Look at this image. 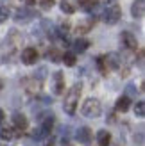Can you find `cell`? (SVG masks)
<instances>
[{
    "mask_svg": "<svg viewBox=\"0 0 145 146\" xmlns=\"http://www.w3.org/2000/svg\"><path fill=\"white\" fill-rule=\"evenodd\" d=\"M61 11H63V13H66V14H74L75 7L72 5L70 2H66V0H63V2H61Z\"/></svg>",
    "mask_w": 145,
    "mask_h": 146,
    "instance_id": "cell-21",
    "label": "cell"
},
{
    "mask_svg": "<svg viewBox=\"0 0 145 146\" xmlns=\"http://www.w3.org/2000/svg\"><path fill=\"white\" fill-rule=\"evenodd\" d=\"M54 128V116H48V118H45V121H43V125L40 128V135L45 137L50 134V130Z\"/></svg>",
    "mask_w": 145,
    "mask_h": 146,
    "instance_id": "cell-11",
    "label": "cell"
},
{
    "mask_svg": "<svg viewBox=\"0 0 145 146\" xmlns=\"http://www.w3.org/2000/svg\"><path fill=\"white\" fill-rule=\"evenodd\" d=\"M97 62H99V70L102 71V73H106L107 70H106V61H104V57H99V59H97Z\"/></svg>",
    "mask_w": 145,
    "mask_h": 146,
    "instance_id": "cell-25",
    "label": "cell"
},
{
    "mask_svg": "<svg viewBox=\"0 0 145 146\" xmlns=\"http://www.w3.org/2000/svg\"><path fill=\"white\" fill-rule=\"evenodd\" d=\"M81 91H83V86L81 84H74L72 86V89L66 93V96H64V112L66 114H75L77 111V104H79V96H81Z\"/></svg>",
    "mask_w": 145,
    "mask_h": 146,
    "instance_id": "cell-1",
    "label": "cell"
},
{
    "mask_svg": "<svg viewBox=\"0 0 145 146\" xmlns=\"http://www.w3.org/2000/svg\"><path fill=\"white\" fill-rule=\"evenodd\" d=\"M0 137H2L4 141H11L13 137H14L13 128H9V127H4V128H0Z\"/></svg>",
    "mask_w": 145,
    "mask_h": 146,
    "instance_id": "cell-18",
    "label": "cell"
},
{
    "mask_svg": "<svg viewBox=\"0 0 145 146\" xmlns=\"http://www.w3.org/2000/svg\"><path fill=\"white\" fill-rule=\"evenodd\" d=\"M99 4V0H79V5L83 7L84 11H90V9H93Z\"/></svg>",
    "mask_w": 145,
    "mask_h": 146,
    "instance_id": "cell-19",
    "label": "cell"
},
{
    "mask_svg": "<svg viewBox=\"0 0 145 146\" xmlns=\"http://www.w3.org/2000/svg\"><path fill=\"white\" fill-rule=\"evenodd\" d=\"M56 4V0H40V5L43 7V9H50Z\"/></svg>",
    "mask_w": 145,
    "mask_h": 146,
    "instance_id": "cell-24",
    "label": "cell"
},
{
    "mask_svg": "<svg viewBox=\"0 0 145 146\" xmlns=\"http://www.w3.org/2000/svg\"><path fill=\"white\" fill-rule=\"evenodd\" d=\"M13 125H14V128H16V130L23 132V130L29 127V121H27V118L21 112H14L13 114Z\"/></svg>",
    "mask_w": 145,
    "mask_h": 146,
    "instance_id": "cell-6",
    "label": "cell"
},
{
    "mask_svg": "<svg viewBox=\"0 0 145 146\" xmlns=\"http://www.w3.org/2000/svg\"><path fill=\"white\" fill-rule=\"evenodd\" d=\"M134 114L138 116V118H143L145 116V104L143 102H138V104L134 105Z\"/></svg>",
    "mask_w": 145,
    "mask_h": 146,
    "instance_id": "cell-22",
    "label": "cell"
},
{
    "mask_svg": "<svg viewBox=\"0 0 145 146\" xmlns=\"http://www.w3.org/2000/svg\"><path fill=\"white\" fill-rule=\"evenodd\" d=\"M120 41L127 50H136V38L131 32H122L120 34Z\"/></svg>",
    "mask_w": 145,
    "mask_h": 146,
    "instance_id": "cell-7",
    "label": "cell"
},
{
    "mask_svg": "<svg viewBox=\"0 0 145 146\" xmlns=\"http://www.w3.org/2000/svg\"><path fill=\"white\" fill-rule=\"evenodd\" d=\"M38 50L32 48V46H27L25 50H21V61H23V64H34L36 61H38Z\"/></svg>",
    "mask_w": 145,
    "mask_h": 146,
    "instance_id": "cell-5",
    "label": "cell"
},
{
    "mask_svg": "<svg viewBox=\"0 0 145 146\" xmlns=\"http://www.w3.org/2000/svg\"><path fill=\"white\" fill-rule=\"evenodd\" d=\"M93 25V21H83V23H79L77 25V34H84V32H88L90 29Z\"/></svg>",
    "mask_w": 145,
    "mask_h": 146,
    "instance_id": "cell-20",
    "label": "cell"
},
{
    "mask_svg": "<svg viewBox=\"0 0 145 146\" xmlns=\"http://www.w3.org/2000/svg\"><path fill=\"white\" fill-rule=\"evenodd\" d=\"M97 143H99V146H109V143H111V134L107 132V130H99Z\"/></svg>",
    "mask_w": 145,
    "mask_h": 146,
    "instance_id": "cell-12",
    "label": "cell"
},
{
    "mask_svg": "<svg viewBox=\"0 0 145 146\" xmlns=\"http://www.w3.org/2000/svg\"><path fill=\"white\" fill-rule=\"evenodd\" d=\"M127 93H129V94H134V87L129 86V87H127Z\"/></svg>",
    "mask_w": 145,
    "mask_h": 146,
    "instance_id": "cell-27",
    "label": "cell"
},
{
    "mask_svg": "<svg viewBox=\"0 0 145 146\" xmlns=\"http://www.w3.org/2000/svg\"><path fill=\"white\" fill-rule=\"evenodd\" d=\"M47 59L54 61V62L61 61V52H59L57 48H48V52H47Z\"/></svg>",
    "mask_w": 145,
    "mask_h": 146,
    "instance_id": "cell-16",
    "label": "cell"
},
{
    "mask_svg": "<svg viewBox=\"0 0 145 146\" xmlns=\"http://www.w3.org/2000/svg\"><path fill=\"white\" fill-rule=\"evenodd\" d=\"M2 87H4V82H2V80H0V91H2Z\"/></svg>",
    "mask_w": 145,
    "mask_h": 146,
    "instance_id": "cell-30",
    "label": "cell"
},
{
    "mask_svg": "<svg viewBox=\"0 0 145 146\" xmlns=\"http://www.w3.org/2000/svg\"><path fill=\"white\" fill-rule=\"evenodd\" d=\"M104 61H106V64L109 66L111 70H118V66H120V59H118V55L117 54H109V55H106L104 57Z\"/></svg>",
    "mask_w": 145,
    "mask_h": 146,
    "instance_id": "cell-13",
    "label": "cell"
},
{
    "mask_svg": "<svg viewBox=\"0 0 145 146\" xmlns=\"http://www.w3.org/2000/svg\"><path fill=\"white\" fill-rule=\"evenodd\" d=\"M2 121H4V111L0 109V125H2Z\"/></svg>",
    "mask_w": 145,
    "mask_h": 146,
    "instance_id": "cell-28",
    "label": "cell"
},
{
    "mask_svg": "<svg viewBox=\"0 0 145 146\" xmlns=\"http://www.w3.org/2000/svg\"><path fill=\"white\" fill-rule=\"evenodd\" d=\"M34 2H36V0H25V4H29V5H32Z\"/></svg>",
    "mask_w": 145,
    "mask_h": 146,
    "instance_id": "cell-29",
    "label": "cell"
},
{
    "mask_svg": "<svg viewBox=\"0 0 145 146\" xmlns=\"http://www.w3.org/2000/svg\"><path fill=\"white\" fill-rule=\"evenodd\" d=\"M66 146H70V144H66Z\"/></svg>",
    "mask_w": 145,
    "mask_h": 146,
    "instance_id": "cell-31",
    "label": "cell"
},
{
    "mask_svg": "<svg viewBox=\"0 0 145 146\" xmlns=\"http://www.w3.org/2000/svg\"><path fill=\"white\" fill-rule=\"evenodd\" d=\"M117 111L118 112H126L129 107H131V100H129V96H122V98H118L117 100Z\"/></svg>",
    "mask_w": 145,
    "mask_h": 146,
    "instance_id": "cell-14",
    "label": "cell"
},
{
    "mask_svg": "<svg viewBox=\"0 0 145 146\" xmlns=\"http://www.w3.org/2000/svg\"><path fill=\"white\" fill-rule=\"evenodd\" d=\"M81 112L86 118H97L102 112V107H100V102L97 98H88L81 107Z\"/></svg>",
    "mask_w": 145,
    "mask_h": 146,
    "instance_id": "cell-2",
    "label": "cell"
},
{
    "mask_svg": "<svg viewBox=\"0 0 145 146\" xmlns=\"http://www.w3.org/2000/svg\"><path fill=\"white\" fill-rule=\"evenodd\" d=\"M77 141L83 144H90L91 143V130L88 127H81L77 130Z\"/></svg>",
    "mask_w": 145,
    "mask_h": 146,
    "instance_id": "cell-8",
    "label": "cell"
},
{
    "mask_svg": "<svg viewBox=\"0 0 145 146\" xmlns=\"http://www.w3.org/2000/svg\"><path fill=\"white\" fill-rule=\"evenodd\" d=\"M120 18H122V11H120L118 5H109V7H106V11H104V20H106V23L115 25L117 21H120Z\"/></svg>",
    "mask_w": 145,
    "mask_h": 146,
    "instance_id": "cell-4",
    "label": "cell"
},
{
    "mask_svg": "<svg viewBox=\"0 0 145 146\" xmlns=\"http://www.w3.org/2000/svg\"><path fill=\"white\" fill-rule=\"evenodd\" d=\"M9 18V9L4 5H0V23H4V21Z\"/></svg>",
    "mask_w": 145,
    "mask_h": 146,
    "instance_id": "cell-23",
    "label": "cell"
},
{
    "mask_svg": "<svg viewBox=\"0 0 145 146\" xmlns=\"http://www.w3.org/2000/svg\"><path fill=\"white\" fill-rule=\"evenodd\" d=\"M54 137H50V139H47V143H45V146H54Z\"/></svg>",
    "mask_w": 145,
    "mask_h": 146,
    "instance_id": "cell-26",
    "label": "cell"
},
{
    "mask_svg": "<svg viewBox=\"0 0 145 146\" xmlns=\"http://www.w3.org/2000/svg\"><path fill=\"white\" fill-rule=\"evenodd\" d=\"M88 46H90V41L86 39V38H79V39L74 43V48H75V52H79V54L86 52V50H88Z\"/></svg>",
    "mask_w": 145,
    "mask_h": 146,
    "instance_id": "cell-15",
    "label": "cell"
},
{
    "mask_svg": "<svg viewBox=\"0 0 145 146\" xmlns=\"http://www.w3.org/2000/svg\"><path fill=\"white\" fill-rule=\"evenodd\" d=\"M34 18H38V13L31 7H18L16 13H14V20L20 21V23H29Z\"/></svg>",
    "mask_w": 145,
    "mask_h": 146,
    "instance_id": "cell-3",
    "label": "cell"
},
{
    "mask_svg": "<svg viewBox=\"0 0 145 146\" xmlns=\"http://www.w3.org/2000/svg\"><path fill=\"white\" fill-rule=\"evenodd\" d=\"M64 91V78H63V73L61 71H56L54 73V93L56 94H63Z\"/></svg>",
    "mask_w": 145,
    "mask_h": 146,
    "instance_id": "cell-9",
    "label": "cell"
},
{
    "mask_svg": "<svg viewBox=\"0 0 145 146\" xmlns=\"http://www.w3.org/2000/svg\"><path fill=\"white\" fill-rule=\"evenodd\" d=\"M61 59L66 66H75V54L74 52H66L64 55H61Z\"/></svg>",
    "mask_w": 145,
    "mask_h": 146,
    "instance_id": "cell-17",
    "label": "cell"
},
{
    "mask_svg": "<svg viewBox=\"0 0 145 146\" xmlns=\"http://www.w3.org/2000/svg\"><path fill=\"white\" fill-rule=\"evenodd\" d=\"M131 14L134 18H142L145 14V2L143 0H134L133 2V7H131Z\"/></svg>",
    "mask_w": 145,
    "mask_h": 146,
    "instance_id": "cell-10",
    "label": "cell"
}]
</instances>
